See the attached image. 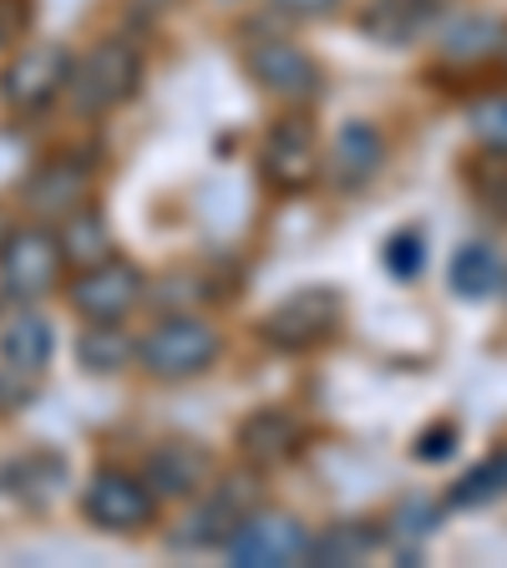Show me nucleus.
Segmentation results:
<instances>
[{"instance_id": "412c9836", "label": "nucleus", "mask_w": 507, "mask_h": 568, "mask_svg": "<svg viewBox=\"0 0 507 568\" xmlns=\"http://www.w3.org/2000/svg\"><path fill=\"white\" fill-rule=\"evenodd\" d=\"M497 497H507V447L487 452L477 467H467V473L452 483L447 508L467 513V508H487V503H497Z\"/></svg>"}, {"instance_id": "9b49d317", "label": "nucleus", "mask_w": 507, "mask_h": 568, "mask_svg": "<svg viewBox=\"0 0 507 568\" xmlns=\"http://www.w3.org/2000/svg\"><path fill=\"white\" fill-rule=\"evenodd\" d=\"M142 300V270L122 260H107L97 270H82V280L71 284V305L77 315L92 325H118L122 315H132Z\"/></svg>"}, {"instance_id": "4468645a", "label": "nucleus", "mask_w": 507, "mask_h": 568, "mask_svg": "<svg viewBox=\"0 0 507 568\" xmlns=\"http://www.w3.org/2000/svg\"><path fill=\"white\" fill-rule=\"evenodd\" d=\"M87 193H92V178L82 163L71 158H51L31 173L26 183V203H31L41 219H71L77 209H87Z\"/></svg>"}, {"instance_id": "f257e3e1", "label": "nucleus", "mask_w": 507, "mask_h": 568, "mask_svg": "<svg viewBox=\"0 0 507 568\" xmlns=\"http://www.w3.org/2000/svg\"><path fill=\"white\" fill-rule=\"evenodd\" d=\"M219 355H224V335L203 315H168L138 341V366L158 381L203 376Z\"/></svg>"}, {"instance_id": "393cba45", "label": "nucleus", "mask_w": 507, "mask_h": 568, "mask_svg": "<svg viewBox=\"0 0 507 568\" xmlns=\"http://www.w3.org/2000/svg\"><path fill=\"white\" fill-rule=\"evenodd\" d=\"M426 264V239L416 234V229H402V234H391L386 244V270L396 274V280H416Z\"/></svg>"}, {"instance_id": "c85d7f7f", "label": "nucleus", "mask_w": 507, "mask_h": 568, "mask_svg": "<svg viewBox=\"0 0 507 568\" xmlns=\"http://www.w3.org/2000/svg\"><path fill=\"white\" fill-rule=\"evenodd\" d=\"M274 6L290 16H335L341 11V0H274Z\"/></svg>"}, {"instance_id": "ddd939ff", "label": "nucleus", "mask_w": 507, "mask_h": 568, "mask_svg": "<svg viewBox=\"0 0 507 568\" xmlns=\"http://www.w3.org/2000/svg\"><path fill=\"white\" fill-rule=\"evenodd\" d=\"M300 447H305V426H300L295 412H284V406H264L249 422H239V457L249 467H280Z\"/></svg>"}, {"instance_id": "9d476101", "label": "nucleus", "mask_w": 507, "mask_h": 568, "mask_svg": "<svg viewBox=\"0 0 507 568\" xmlns=\"http://www.w3.org/2000/svg\"><path fill=\"white\" fill-rule=\"evenodd\" d=\"M254 508H260V487L249 483V477H229V483H219L209 497H203V508L193 513L173 538L183 548H224L239 532V523H244Z\"/></svg>"}, {"instance_id": "0eeeda50", "label": "nucleus", "mask_w": 507, "mask_h": 568, "mask_svg": "<svg viewBox=\"0 0 507 568\" xmlns=\"http://www.w3.org/2000/svg\"><path fill=\"white\" fill-rule=\"evenodd\" d=\"M229 564L239 568H284V564H305L310 558V532L290 513H249L239 523V532L224 544Z\"/></svg>"}, {"instance_id": "dca6fc26", "label": "nucleus", "mask_w": 507, "mask_h": 568, "mask_svg": "<svg viewBox=\"0 0 507 568\" xmlns=\"http://www.w3.org/2000/svg\"><path fill=\"white\" fill-rule=\"evenodd\" d=\"M437 21V0H371L361 11V31L381 47H412Z\"/></svg>"}, {"instance_id": "1a4fd4ad", "label": "nucleus", "mask_w": 507, "mask_h": 568, "mask_svg": "<svg viewBox=\"0 0 507 568\" xmlns=\"http://www.w3.org/2000/svg\"><path fill=\"white\" fill-rule=\"evenodd\" d=\"M153 503H158L153 487L128 477V473H118V467L92 473V483H87V493H82L87 523L102 532H142L153 523Z\"/></svg>"}, {"instance_id": "6ab92c4d", "label": "nucleus", "mask_w": 507, "mask_h": 568, "mask_svg": "<svg viewBox=\"0 0 507 568\" xmlns=\"http://www.w3.org/2000/svg\"><path fill=\"white\" fill-rule=\"evenodd\" d=\"M503 260H497V248L487 239H473V244H462L452 254V270H447V284L457 290L462 300H487L503 290Z\"/></svg>"}, {"instance_id": "b1692460", "label": "nucleus", "mask_w": 507, "mask_h": 568, "mask_svg": "<svg viewBox=\"0 0 507 568\" xmlns=\"http://www.w3.org/2000/svg\"><path fill=\"white\" fill-rule=\"evenodd\" d=\"M442 47H447V57H483V51L497 47V21H487V16H457L447 26V36H442Z\"/></svg>"}, {"instance_id": "aec40b11", "label": "nucleus", "mask_w": 507, "mask_h": 568, "mask_svg": "<svg viewBox=\"0 0 507 568\" xmlns=\"http://www.w3.org/2000/svg\"><path fill=\"white\" fill-rule=\"evenodd\" d=\"M61 260L77 264V270H97V264L112 260V229L97 209H77L67 219V234H61Z\"/></svg>"}, {"instance_id": "423d86ee", "label": "nucleus", "mask_w": 507, "mask_h": 568, "mask_svg": "<svg viewBox=\"0 0 507 568\" xmlns=\"http://www.w3.org/2000/svg\"><path fill=\"white\" fill-rule=\"evenodd\" d=\"M61 270H67L61 239L47 234V229H16V234L6 239V248H0V290L11 300H21V305L51 295Z\"/></svg>"}, {"instance_id": "f3484780", "label": "nucleus", "mask_w": 507, "mask_h": 568, "mask_svg": "<svg viewBox=\"0 0 507 568\" xmlns=\"http://www.w3.org/2000/svg\"><path fill=\"white\" fill-rule=\"evenodd\" d=\"M203 477H209V452L193 447V442H163L148 457V487L158 497H193Z\"/></svg>"}, {"instance_id": "cd10ccee", "label": "nucleus", "mask_w": 507, "mask_h": 568, "mask_svg": "<svg viewBox=\"0 0 507 568\" xmlns=\"http://www.w3.org/2000/svg\"><path fill=\"white\" fill-rule=\"evenodd\" d=\"M452 447H457V432H452V426H432V432L416 442V457H422V462H442V457H452Z\"/></svg>"}, {"instance_id": "f8f14e48", "label": "nucleus", "mask_w": 507, "mask_h": 568, "mask_svg": "<svg viewBox=\"0 0 507 568\" xmlns=\"http://www.w3.org/2000/svg\"><path fill=\"white\" fill-rule=\"evenodd\" d=\"M381 163H386V138H381V128L376 122H366V118L345 122V128L335 132V142H331V158H325L331 183L335 189H345V193L366 189L371 178L381 173Z\"/></svg>"}, {"instance_id": "f03ea898", "label": "nucleus", "mask_w": 507, "mask_h": 568, "mask_svg": "<svg viewBox=\"0 0 507 568\" xmlns=\"http://www.w3.org/2000/svg\"><path fill=\"white\" fill-rule=\"evenodd\" d=\"M71 106L87 118H102L112 106H122L142 87V57L138 47H128L122 36H107L87 51L82 61H71Z\"/></svg>"}, {"instance_id": "a211bd4d", "label": "nucleus", "mask_w": 507, "mask_h": 568, "mask_svg": "<svg viewBox=\"0 0 507 568\" xmlns=\"http://www.w3.org/2000/svg\"><path fill=\"white\" fill-rule=\"evenodd\" d=\"M381 538H386V532H381L376 523H361V518L331 523L320 538H310V558H305V564H331V568L366 564V558L381 548Z\"/></svg>"}, {"instance_id": "7ed1b4c3", "label": "nucleus", "mask_w": 507, "mask_h": 568, "mask_svg": "<svg viewBox=\"0 0 507 568\" xmlns=\"http://www.w3.org/2000/svg\"><path fill=\"white\" fill-rule=\"evenodd\" d=\"M244 67H249V77L270 97H280V102H310V97L320 92L315 57H310L300 41H290V36L254 31L244 41Z\"/></svg>"}, {"instance_id": "39448f33", "label": "nucleus", "mask_w": 507, "mask_h": 568, "mask_svg": "<svg viewBox=\"0 0 507 568\" xmlns=\"http://www.w3.org/2000/svg\"><path fill=\"white\" fill-rule=\"evenodd\" d=\"M320 163H325V153H320V138H315V122L310 118H300L295 112V118H280L270 132H264L260 173H264V183H270L274 193L315 189Z\"/></svg>"}, {"instance_id": "4be33fe9", "label": "nucleus", "mask_w": 507, "mask_h": 568, "mask_svg": "<svg viewBox=\"0 0 507 568\" xmlns=\"http://www.w3.org/2000/svg\"><path fill=\"white\" fill-rule=\"evenodd\" d=\"M467 189H473V199L483 203L493 219H507V148H487L483 158H473L467 163Z\"/></svg>"}, {"instance_id": "2eb2a0df", "label": "nucleus", "mask_w": 507, "mask_h": 568, "mask_svg": "<svg viewBox=\"0 0 507 568\" xmlns=\"http://www.w3.org/2000/svg\"><path fill=\"white\" fill-rule=\"evenodd\" d=\"M51 351H57V331H51L47 315L21 310V315L6 320L0 331V366L16 371V376H41L51 366Z\"/></svg>"}, {"instance_id": "bb28decb", "label": "nucleus", "mask_w": 507, "mask_h": 568, "mask_svg": "<svg viewBox=\"0 0 507 568\" xmlns=\"http://www.w3.org/2000/svg\"><path fill=\"white\" fill-rule=\"evenodd\" d=\"M396 523H402L396 532H412V538H426V532L437 528V508H426V503H406V508L396 513Z\"/></svg>"}, {"instance_id": "20e7f679", "label": "nucleus", "mask_w": 507, "mask_h": 568, "mask_svg": "<svg viewBox=\"0 0 507 568\" xmlns=\"http://www.w3.org/2000/svg\"><path fill=\"white\" fill-rule=\"evenodd\" d=\"M71 82V51L61 41H31L26 51H16V61L6 67L0 77V97L11 112L21 118H36V112H47Z\"/></svg>"}, {"instance_id": "5701e85b", "label": "nucleus", "mask_w": 507, "mask_h": 568, "mask_svg": "<svg viewBox=\"0 0 507 568\" xmlns=\"http://www.w3.org/2000/svg\"><path fill=\"white\" fill-rule=\"evenodd\" d=\"M138 355V345L128 341V335L118 331V325H92V331L77 341V361H82L87 371H97V376H112V371H122Z\"/></svg>"}, {"instance_id": "a878e982", "label": "nucleus", "mask_w": 507, "mask_h": 568, "mask_svg": "<svg viewBox=\"0 0 507 568\" xmlns=\"http://www.w3.org/2000/svg\"><path fill=\"white\" fill-rule=\"evenodd\" d=\"M473 138L483 148H507V97H487L473 106Z\"/></svg>"}, {"instance_id": "6e6552de", "label": "nucleus", "mask_w": 507, "mask_h": 568, "mask_svg": "<svg viewBox=\"0 0 507 568\" xmlns=\"http://www.w3.org/2000/svg\"><path fill=\"white\" fill-rule=\"evenodd\" d=\"M341 331V295L335 290H295L260 320V335L274 351H315Z\"/></svg>"}, {"instance_id": "c756f323", "label": "nucleus", "mask_w": 507, "mask_h": 568, "mask_svg": "<svg viewBox=\"0 0 507 568\" xmlns=\"http://www.w3.org/2000/svg\"><path fill=\"white\" fill-rule=\"evenodd\" d=\"M11 234H16V229H11V213L0 209V248H6V239H11Z\"/></svg>"}]
</instances>
